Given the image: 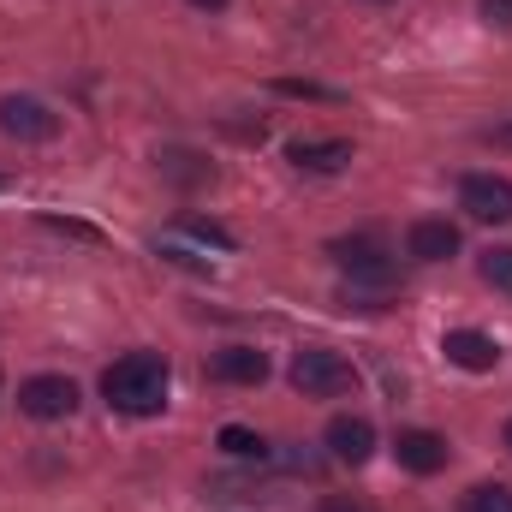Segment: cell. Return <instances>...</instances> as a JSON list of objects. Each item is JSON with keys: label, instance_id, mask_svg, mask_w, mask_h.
<instances>
[{"label": "cell", "instance_id": "cell-1", "mask_svg": "<svg viewBox=\"0 0 512 512\" xmlns=\"http://www.w3.org/2000/svg\"><path fill=\"white\" fill-rule=\"evenodd\" d=\"M102 399L120 417H155L167 405V358L161 352H126L102 370Z\"/></svg>", "mask_w": 512, "mask_h": 512}, {"label": "cell", "instance_id": "cell-2", "mask_svg": "<svg viewBox=\"0 0 512 512\" xmlns=\"http://www.w3.org/2000/svg\"><path fill=\"white\" fill-rule=\"evenodd\" d=\"M352 364L340 358V352H328V346H304L298 358H292V387L304 393V399H340V393H352Z\"/></svg>", "mask_w": 512, "mask_h": 512}, {"label": "cell", "instance_id": "cell-3", "mask_svg": "<svg viewBox=\"0 0 512 512\" xmlns=\"http://www.w3.org/2000/svg\"><path fill=\"white\" fill-rule=\"evenodd\" d=\"M328 256L340 262V274H346L352 286H387V280L399 274L393 251H387L376 233H358V239H334V245H328Z\"/></svg>", "mask_w": 512, "mask_h": 512}, {"label": "cell", "instance_id": "cell-4", "mask_svg": "<svg viewBox=\"0 0 512 512\" xmlns=\"http://www.w3.org/2000/svg\"><path fill=\"white\" fill-rule=\"evenodd\" d=\"M459 209H465L471 221L507 227L512 221V179H501V173H465V179H459Z\"/></svg>", "mask_w": 512, "mask_h": 512}, {"label": "cell", "instance_id": "cell-5", "mask_svg": "<svg viewBox=\"0 0 512 512\" xmlns=\"http://www.w3.org/2000/svg\"><path fill=\"white\" fill-rule=\"evenodd\" d=\"M18 411L36 423H60L78 411V387H72V376H30V382H18Z\"/></svg>", "mask_w": 512, "mask_h": 512}, {"label": "cell", "instance_id": "cell-6", "mask_svg": "<svg viewBox=\"0 0 512 512\" xmlns=\"http://www.w3.org/2000/svg\"><path fill=\"white\" fill-rule=\"evenodd\" d=\"M0 131L18 137V143H48L60 131V114L36 96H0Z\"/></svg>", "mask_w": 512, "mask_h": 512}, {"label": "cell", "instance_id": "cell-7", "mask_svg": "<svg viewBox=\"0 0 512 512\" xmlns=\"http://www.w3.org/2000/svg\"><path fill=\"white\" fill-rule=\"evenodd\" d=\"M441 352H447V364H459V370H471V376H483V370L501 364V346H495L483 328H447V334H441Z\"/></svg>", "mask_w": 512, "mask_h": 512}, {"label": "cell", "instance_id": "cell-8", "mask_svg": "<svg viewBox=\"0 0 512 512\" xmlns=\"http://www.w3.org/2000/svg\"><path fill=\"white\" fill-rule=\"evenodd\" d=\"M286 161L298 173H340V167H352V143L346 137H298V143H286Z\"/></svg>", "mask_w": 512, "mask_h": 512}, {"label": "cell", "instance_id": "cell-9", "mask_svg": "<svg viewBox=\"0 0 512 512\" xmlns=\"http://www.w3.org/2000/svg\"><path fill=\"white\" fill-rule=\"evenodd\" d=\"M322 441H328V453H334L340 465H364V459L376 453V423L346 411V417H334V423H328V435H322Z\"/></svg>", "mask_w": 512, "mask_h": 512}, {"label": "cell", "instance_id": "cell-10", "mask_svg": "<svg viewBox=\"0 0 512 512\" xmlns=\"http://www.w3.org/2000/svg\"><path fill=\"white\" fill-rule=\"evenodd\" d=\"M393 459H399L405 471H417V477H435V471L447 465V441H441L435 429H399Z\"/></svg>", "mask_w": 512, "mask_h": 512}, {"label": "cell", "instance_id": "cell-11", "mask_svg": "<svg viewBox=\"0 0 512 512\" xmlns=\"http://www.w3.org/2000/svg\"><path fill=\"white\" fill-rule=\"evenodd\" d=\"M459 245L465 239L453 221H411V233H405V256H417V262H453Z\"/></svg>", "mask_w": 512, "mask_h": 512}, {"label": "cell", "instance_id": "cell-12", "mask_svg": "<svg viewBox=\"0 0 512 512\" xmlns=\"http://www.w3.org/2000/svg\"><path fill=\"white\" fill-rule=\"evenodd\" d=\"M209 376H215V382H233V387H256L268 376V358H262L256 346H227V352H215Z\"/></svg>", "mask_w": 512, "mask_h": 512}, {"label": "cell", "instance_id": "cell-13", "mask_svg": "<svg viewBox=\"0 0 512 512\" xmlns=\"http://www.w3.org/2000/svg\"><path fill=\"white\" fill-rule=\"evenodd\" d=\"M155 161H161V179H173V185H191V191L215 179V167H209L197 149H161Z\"/></svg>", "mask_w": 512, "mask_h": 512}, {"label": "cell", "instance_id": "cell-14", "mask_svg": "<svg viewBox=\"0 0 512 512\" xmlns=\"http://www.w3.org/2000/svg\"><path fill=\"white\" fill-rule=\"evenodd\" d=\"M215 441H221V453H227V459H268V441H262L256 429H245V423H227Z\"/></svg>", "mask_w": 512, "mask_h": 512}, {"label": "cell", "instance_id": "cell-15", "mask_svg": "<svg viewBox=\"0 0 512 512\" xmlns=\"http://www.w3.org/2000/svg\"><path fill=\"white\" fill-rule=\"evenodd\" d=\"M179 233L197 239V245H209V251H233V233L215 227V221H203V215H179Z\"/></svg>", "mask_w": 512, "mask_h": 512}, {"label": "cell", "instance_id": "cell-16", "mask_svg": "<svg viewBox=\"0 0 512 512\" xmlns=\"http://www.w3.org/2000/svg\"><path fill=\"white\" fill-rule=\"evenodd\" d=\"M477 268H483V280H489L501 298H512V245H495V251H483V262H477Z\"/></svg>", "mask_w": 512, "mask_h": 512}, {"label": "cell", "instance_id": "cell-17", "mask_svg": "<svg viewBox=\"0 0 512 512\" xmlns=\"http://www.w3.org/2000/svg\"><path fill=\"white\" fill-rule=\"evenodd\" d=\"M465 512H512V489H501V483H477V489L465 495Z\"/></svg>", "mask_w": 512, "mask_h": 512}, {"label": "cell", "instance_id": "cell-18", "mask_svg": "<svg viewBox=\"0 0 512 512\" xmlns=\"http://www.w3.org/2000/svg\"><path fill=\"white\" fill-rule=\"evenodd\" d=\"M274 90H280V96H304V102H340V90H328V84H310V78H280Z\"/></svg>", "mask_w": 512, "mask_h": 512}, {"label": "cell", "instance_id": "cell-19", "mask_svg": "<svg viewBox=\"0 0 512 512\" xmlns=\"http://www.w3.org/2000/svg\"><path fill=\"white\" fill-rule=\"evenodd\" d=\"M155 251L167 256V262H179V268H197V274H209V256L185 251V245H179V239H161V245H155Z\"/></svg>", "mask_w": 512, "mask_h": 512}, {"label": "cell", "instance_id": "cell-20", "mask_svg": "<svg viewBox=\"0 0 512 512\" xmlns=\"http://www.w3.org/2000/svg\"><path fill=\"white\" fill-rule=\"evenodd\" d=\"M42 227H54V233H72V239H90V245H96V239H102V233H96V227H84V221H60V215H48V221H42Z\"/></svg>", "mask_w": 512, "mask_h": 512}, {"label": "cell", "instance_id": "cell-21", "mask_svg": "<svg viewBox=\"0 0 512 512\" xmlns=\"http://www.w3.org/2000/svg\"><path fill=\"white\" fill-rule=\"evenodd\" d=\"M483 18L501 24V30H512V0H483Z\"/></svg>", "mask_w": 512, "mask_h": 512}, {"label": "cell", "instance_id": "cell-22", "mask_svg": "<svg viewBox=\"0 0 512 512\" xmlns=\"http://www.w3.org/2000/svg\"><path fill=\"white\" fill-rule=\"evenodd\" d=\"M322 512H376V507H364V501H340V495H328V501H322Z\"/></svg>", "mask_w": 512, "mask_h": 512}, {"label": "cell", "instance_id": "cell-23", "mask_svg": "<svg viewBox=\"0 0 512 512\" xmlns=\"http://www.w3.org/2000/svg\"><path fill=\"white\" fill-rule=\"evenodd\" d=\"M191 6H197V12H221L227 0H191Z\"/></svg>", "mask_w": 512, "mask_h": 512}, {"label": "cell", "instance_id": "cell-24", "mask_svg": "<svg viewBox=\"0 0 512 512\" xmlns=\"http://www.w3.org/2000/svg\"><path fill=\"white\" fill-rule=\"evenodd\" d=\"M495 143H507V149H512V120H507V126H495Z\"/></svg>", "mask_w": 512, "mask_h": 512}, {"label": "cell", "instance_id": "cell-25", "mask_svg": "<svg viewBox=\"0 0 512 512\" xmlns=\"http://www.w3.org/2000/svg\"><path fill=\"white\" fill-rule=\"evenodd\" d=\"M507 447H512V423H507Z\"/></svg>", "mask_w": 512, "mask_h": 512}, {"label": "cell", "instance_id": "cell-26", "mask_svg": "<svg viewBox=\"0 0 512 512\" xmlns=\"http://www.w3.org/2000/svg\"><path fill=\"white\" fill-rule=\"evenodd\" d=\"M0 185H6V179H0Z\"/></svg>", "mask_w": 512, "mask_h": 512}]
</instances>
